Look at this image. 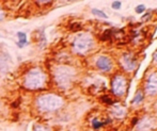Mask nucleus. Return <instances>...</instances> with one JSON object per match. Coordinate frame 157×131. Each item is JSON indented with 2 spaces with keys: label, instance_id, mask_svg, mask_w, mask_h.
Segmentation results:
<instances>
[{
  "label": "nucleus",
  "instance_id": "nucleus-1",
  "mask_svg": "<svg viewBox=\"0 0 157 131\" xmlns=\"http://www.w3.org/2000/svg\"><path fill=\"white\" fill-rule=\"evenodd\" d=\"M47 75L41 67H33L26 74L24 85L28 90H41L46 85Z\"/></svg>",
  "mask_w": 157,
  "mask_h": 131
},
{
  "label": "nucleus",
  "instance_id": "nucleus-2",
  "mask_svg": "<svg viewBox=\"0 0 157 131\" xmlns=\"http://www.w3.org/2000/svg\"><path fill=\"white\" fill-rule=\"evenodd\" d=\"M63 103L64 101L61 96L52 93H47L37 97L35 105L41 112H54L59 110L63 106Z\"/></svg>",
  "mask_w": 157,
  "mask_h": 131
},
{
  "label": "nucleus",
  "instance_id": "nucleus-3",
  "mask_svg": "<svg viewBox=\"0 0 157 131\" xmlns=\"http://www.w3.org/2000/svg\"><path fill=\"white\" fill-rule=\"evenodd\" d=\"M74 76H75V70L72 67H70V66L60 65L55 68V72H54L55 82L58 84L59 88H64V90L71 85Z\"/></svg>",
  "mask_w": 157,
  "mask_h": 131
},
{
  "label": "nucleus",
  "instance_id": "nucleus-4",
  "mask_svg": "<svg viewBox=\"0 0 157 131\" xmlns=\"http://www.w3.org/2000/svg\"><path fill=\"white\" fill-rule=\"evenodd\" d=\"M92 47H93V39L89 34L78 35L73 42V49L77 53H86Z\"/></svg>",
  "mask_w": 157,
  "mask_h": 131
},
{
  "label": "nucleus",
  "instance_id": "nucleus-5",
  "mask_svg": "<svg viewBox=\"0 0 157 131\" xmlns=\"http://www.w3.org/2000/svg\"><path fill=\"white\" fill-rule=\"evenodd\" d=\"M126 88V79L123 76H116L112 80V91L116 95L121 96Z\"/></svg>",
  "mask_w": 157,
  "mask_h": 131
},
{
  "label": "nucleus",
  "instance_id": "nucleus-6",
  "mask_svg": "<svg viewBox=\"0 0 157 131\" xmlns=\"http://www.w3.org/2000/svg\"><path fill=\"white\" fill-rule=\"evenodd\" d=\"M145 90L149 95H155L157 94V75L155 73L151 74L147 80L145 84Z\"/></svg>",
  "mask_w": 157,
  "mask_h": 131
},
{
  "label": "nucleus",
  "instance_id": "nucleus-7",
  "mask_svg": "<svg viewBox=\"0 0 157 131\" xmlns=\"http://www.w3.org/2000/svg\"><path fill=\"white\" fill-rule=\"evenodd\" d=\"M122 65L126 70L130 72V70L135 69V67H136V61L134 60L132 54L126 53L122 57Z\"/></svg>",
  "mask_w": 157,
  "mask_h": 131
},
{
  "label": "nucleus",
  "instance_id": "nucleus-8",
  "mask_svg": "<svg viewBox=\"0 0 157 131\" xmlns=\"http://www.w3.org/2000/svg\"><path fill=\"white\" fill-rule=\"evenodd\" d=\"M96 66L101 70H110L111 69L112 64L109 58L101 55V57H99L98 59L96 60Z\"/></svg>",
  "mask_w": 157,
  "mask_h": 131
},
{
  "label": "nucleus",
  "instance_id": "nucleus-9",
  "mask_svg": "<svg viewBox=\"0 0 157 131\" xmlns=\"http://www.w3.org/2000/svg\"><path fill=\"white\" fill-rule=\"evenodd\" d=\"M152 121L150 118H144L139 124V129L142 131H149L152 128Z\"/></svg>",
  "mask_w": 157,
  "mask_h": 131
},
{
  "label": "nucleus",
  "instance_id": "nucleus-10",
  "mask_svg": "<svg viewBox=\"0 0 157 131\" xmlns=\"http://www.w3.org/2000/svg\"><path fill=\"white\" fill-rule=\"evenodd\" d=\"M17 37H18V47L23 48L27 44V34L25 32H17Z\"/></svg>",
  "mask_w": 157,
  "mask_h": 131
},
{
  "label": "nucleus",
  "instance_id": "nucleus-11",
  "mask_svg": "<svg viewBox=\"0 0 157 131\" xmlns=\"http://www.w3.org/2000/svg\"><path fill=\"white\" fill-rule=\"evenodd\" d=\"M113 114L118 117H123L125 115V110L123 108H121L120 106H116L113 110Z\"/></svg>",
  "mask_w": 157,
  "mask_h": 131
},
{
  "label": "nucleus",
  "instance_id": "nucleus-12",
  "mask_svg": "<svg viewBox=\"0 0 157 131\" xmlns=\"http://www.w3.org/2000/svg\"><path fill=\"white\" fill-rule=\"evenodd\" d=\"M142 99H143L142 92H141V91H138V92L136 93V96H135L132 103H141V101H142Z\"/></svg>",
  "mask_w": 157,
  "mask_h": 131
},
{
  "label": "nucleus",
  "instance_id": "nucleus-13",
  "mask_svg": "<svg viewBox=\"0 0 157 131\" xmlns=\"http://www.w3.org/2000/svg\"><path fill=\"white\" fill-rule=\"evenodd\" d=\"M92 13H93L94 15H96V16L101 17V18H107V17H108L107 15L103 12V11L97 10V9H92Z\"/></svg>",
  "mask_w": 157,
  "mask_h": 131
},
{
  "label": "nucleus",
  "instance_id": "nucleus-14",
  "mask_svg": "<svg viewBox=\"0 0 157 131\" xmlns=\"http://www.w3.org/2000/svg\"><path fill=\"white\" fill-rule=\"evenodd\" d=\"M33 131H52L49 127H47V126H44V125H36L34 126V129Z\"/></svg>",
  "mask_w": 157,
  "mask_h": 131
},
{
  "label": "nucleus",
  "instance_id": "nucleus-15",
  "mask_svg": "<svg viewBox=\"0 0 157 131\" xmlns=\"http://www.w3.org/2000/svg\"><path fill=\"white\" fill-rule=\"evenodd\" d=\"M101 125H103V124H101V122H98V121H97L96 118L93 119V122H92V126H93V128H94V129H97V128H99Z\"/></svg>",
  "mask_w": 157,
  "mask_h": 131
},
{
  "label": "nucleus",
  "instance_id": "nucleus-16",
  "mask_svg": "<svg viewBox=\"0 0 157 131\" xmlns=\"http://www.w3.org/2000/svg\"><path fill=\"white\" fill-rule=\"evenodd\" d=\"M121 3H122L121 1H113L112 2V8H113L114 10H119V9L121 8Z\"/></svg>",
  "mask_w": 157,
  "mask_h": 131
},
{
  "label": "nucleus",
  "instance_id": "nucleus-17",
  "mask_svg": "<svg viewBox=\"0 0 157 131\" xmlns=\"http://www.w3.org/2000/svg\"><path fill=\"white\" fill-rule=\"evenodd\" d=\"M144 10H145V6H143V4H140V6H138L136 8V12H137V13H139V14H141V13H142Z\"/></svg>",
  "mask_w": 157,
  "mask_h": 131
},
{
  "label": "nucleus",
  "instance_id": "nucleus-18",
  "mask_svg": "<svg viewBox=\"0 0 157 131\" xmlns=\"http://www.w3.org/2000/svg\"><path fill=\"white\" fill-rule=\"evenodd\" d=\"M4 18H6V11L0 6V21H2Z\"/></svg>",
  "mask_w": 157,
  "mask_h": 131
},
{
  "label": "nucleus",
  "instance_id": "nucleus-19",
  "mask_svg": "<svg viewBox=\"0 0 157 131\" xmlns=\"http://www.w3.org/2000/svg\"><path fill=\"white\" fill-rule=\"evenodd\" d=\"M101 99H103L105 103H112V100L111 99H109V98H106V96H103L101 97Z\"/></svg>",
  "mask_w": 157,
  "mask_h": 131
},
{
  "label": "nucleus",
  "instance_id": "nucleus-20",
  "mask_svg": "<svg viewBox=\"0 0 157 131\" xmlns=\"http://www.w3.org/2000/svg\"><path fill=\"white\" fill-rule=\"evenodd\" d=\"M154 59H155V61H157V52L155 53V55H154Z\"/></svg>",
  "mask_w": 157,
  "mask_h": 131
}]
</instances>
